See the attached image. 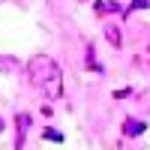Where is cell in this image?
<instances>
[{
	"mask_svg": "<svg viewBox=\"0 0 150 150\" xmlns=\"http://www.w3.org/2000/svg\"><path fill=\"white\" fill-rule=\"evenodd\" d=\"M0 132H3V120H0Z\"/></svg>",
	"mask_w": 150,
	"mask_h": 150,
	"instance_id": "7",
	"label": "cell"
},
{
	"mask_svg": "<svg viewBox=\"0 0 150 150\" xmlns=\"http://www.w3.org/2000/svg\"><path fill=\"white\" fill-rule=\"evenodd\" d=\"M0 72H18V57H0Z\"/></svg>",
	"mask_w": 150,
	"mask_h": 150,
	"instance_id": "3",
	"label": "cell"
},
{
	"mask_svg": "<svg viewBox=\"0 0 150 150\" xmlns=\"http://www.w3.org/2000/svg\"><path fill=\"white\" fill-rule=\"evenodd\" d=\"M45 138H48V141H63V135L54 132V129H48V132H45Z\"/></svg>",
	"mask_w": 150,
	"mask_h": 150,
	"instance_id": "6",
	"label": "cell"
},
{
	"mask_svg": "<svg viewBox=\"0 0 150 150\" xmlns=\"http://www.w3.org/2000/svg\"><path fill=\"white\" fill-rule=\"evenodd\" d=\"M123 126H126V135H141L144 132V123L141 120H126Z\"/></svg>",
	"mask_w": 150,
	"mask_h": 150,
	"instance_id": "4",
	"label": "cell"
},
{
	"mask_svg": "<svg viewBox=\"0 0 150 150\" xmlns=\"http://www.w3.org/2000/svg\"><path fill=\"white\" fill-rule=\"evenodd\" d=\"M27 75H30V84L36 90H42L48 99H60L63 96V72H60V66L51 57H45V54L33 57L27 63Z\"/></svg>",
	"mask_w": 150,
	"mask_h": 150,
	"instance_id": "1",
	"label": "cell"
},
{
	"mask_svg": "<svg viewBox=\"0 0 150 150\" xmlns=\"http://www.w3.org/2000/svg\"><path fill=\"white\" fill-rule=\"evenodd\" d=\"M120 6L117 3H96V12H99V15H105V12H117Z\"/></svg>",
	"mask_w": 150,
	"mask_h": 150,
	"instance_id": "5",
	"label": "cell"
},
{
	"mask_svg": "<svg viewBox=\"0 0 150 150\" xmlns=\"http://www.w3.org/2000/svg\"><path fill=\"white\" fill-rule=\"evenodd\" d=\"M18 132H15V150L24 147V135H27V126H30V114H18Z\"/></svg>",
	"mask_w": 150,
	"mask_h": 150,
	"instance_id": "2",
	"label": "cell"
}]
</instances>
